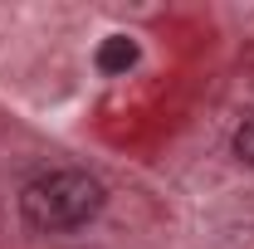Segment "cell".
I'll return each mask as SVG.
<instances>
[{
	"mask_svg": "<svg viewBox=\"0 0 254 249\" xmlns=\"http://www.w3.org/2000/svg\"><path fill=\"white\" fill-rule=\"evenodd\" d=\"M103 210V181L78 171V166H59V171H44L39 181L25 186L20 195V215L30 230L44 235H59V230H78Z\"/></svg>",
	"mask_w": 254,
	"mask_h": 249,
	"instance_id": "cell-1",
	"label": "cell"
},
{
	"mask_svg": "<svg viewBox=\"0 0 254 249\" xmlns=\"http://www.w3.org/2000/svg\"><path fill=\"white\" fill-rule=\"evenodd\" d=\"M137 63V44L127 39V34H108L103 44H98V68L103 73H127Z\"/></svg>",
	"mask_w": 254,
	"mask_h": 249,
	"instance_id": "cell-2",
	"label": "cell"
},
{
	"mask_svg": "<svg viewBox=\"0 0 254 249\" xmlns=\"http://www.w3.org/2000/svg\"><path fill=\"white\" fill-rule=\"evenodd\" d=\"M235 156H240L245 166H254V118L240 127V132H235Z\"/></svg>",
	"mask_w": 254,
	"mask_h": 249,
	"instance_id": "cell-3",
	"label": "cell"
}]
</instances>
